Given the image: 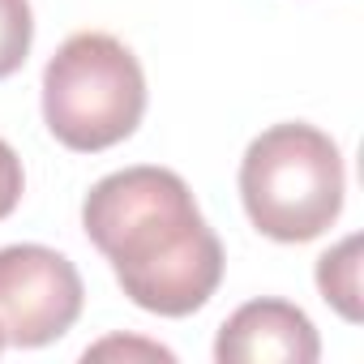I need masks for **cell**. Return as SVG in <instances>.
<instances>
[{
	"mask_svg": "<svg viewBox=\"0 0 364 364\" xmlns=\"http://www.w3.org/2000/svg\"><path fill=\"white\" fill-rule=\"evenodd\" d=\"M90 245L112 262L124 296L159 317L198 313L223 279V245L189 185L167 167L103 176L82 202Z\"/></svg>",
	"mask_w": 364,
	"mask_h": 364,
	"instance_id": "cell-1",
	"label": "cell"
},
{
	"mask_svg": "<svg viewBox=\"0 0 364 364\" xmlns=\"http://www.w3.org/2000/svg\"><path fill=\"white\" fill-rule=\"evenodd\" d=\"M343 154L313 124H274L240 159V198L253 228L279 245L317 240L343 210Z\"/></svg>",
	"mask_w": 364,
	"mask_h": 364,
	"instance_id": "cell-2",
	"label": "cell"
},
{
	"mask_svg": "<svg viewBox=\"0 0 364 364\" xmlns=\"http://www.w3.org/2000/svg\"><path fill=\"white\" fill-rule=\"evenodd\" d=\"M141 112L146 73L116 35H69L43 69V120L69 150L95 154L124 141L141 124Z\"/></svg>",
	"mask_w": 364,
	"mask_h": 364,
	"instance_id": "cell-3",
	"label": "cell"
},
{
	"mask_svg": "<svg viewBox=\"0 0 364 364\" xmlns=\"http://www.w3.org/2000/svg\"><path fill=\"white\" fill-rule=\"evenodd\" d=\"M82 274L48 245L0 249V338L5 347H48L82 317Z\"/></svg>",
	"mask_w": 364,
	"mask_h": 364,
	"instance_id": "cell-4",
	"label": "cell"
},
{
	"mask_svg": "<svg viewBox=\"0 0 364 364\" xmlns=\"http://www.w3.org/2000/svg\"><path fill=\"white\" fill-rule=\"evenodd\" d=\"M321 355V338L304 309L287 300H249L240 304L215 343L219 364H313Z\"/></svg>",
	"mask_w": 364,
	"mask_h": 364,
	"instance_id": "cell-5",
	"label": "cell"
},
{
	"mask_svg": "<svg viewBox=\"0 0 364 364\" xmlns=\"http://www.w3.org/2000/svg\"><path fill=\"white\" fill-rule=\"evenodd\" d=\"M355 253H360V236H347L338 249H330L317 262V287L347 321H360V262H355Z\"/></svg>",
	"mask_w": 364,
	"mask_h": 364,
	"instance_id": "cell-6",
	"label": "cell"
},
{
	"mask_svg": "<svg viewBox=\"0 0 364 364\" xmlns=\"http://www.w3.org/2000/svg\"><path fill=\"white\" fill-rule=\"evenodd\" d=\"M35 39L31 0H0V77H9L26 65Z\"/></svg>",
	"mask_w": 364,
	"mask_h": 364,
	"instance_id": "cell-7",
	"label": "cell"
},
{
	"mask_svg": "<svg viewBox=\"0 0 364 364\" xmlns=\"http://www.w3.org/2000/svg\"><path fill=\"white\" fill-rule=\"evenodd\" d=\"M26 189V176H22V159L14 154V146L0 137V219H9L22 202Z\"/></svg>",
	"mask_w": 364,
	"mask_h": 364,
	"instance_id": "cell-8",
	"label": "cell"
},
{
	"mask_svg": "<svg viewBox=\"0 0 364 364\" xmlns=\"http://www.w3.org/2000/svg\"><path fill=\"white\" fill-rule=\"evenodd\" d=\"M103 355H146V360H171L167 347L159 343H133V338H107L99 347H86V360H103Z\"/></svg>",
	"mask_w": 364,
	"mask_h": 364,
	"instance_id": "cell-9",
	"label": "cell"
},
{
	"mask_svg": "<svg viewBox=\"0 0 364 364\" xmlns=\"http://www.w3.org/2000/svg\"><path fill=\"white\" fill-rule=\"evenodd\" d=\"M0 347H5V338H0Z\"/></svg>",
	"mask_w": 364,
	"mask_h": 364,
	"instance_id": "cell-10",
	"label": "cell"
}]
</instances>
